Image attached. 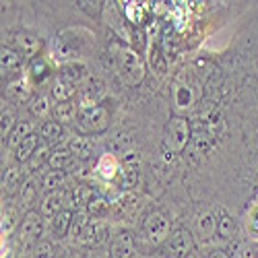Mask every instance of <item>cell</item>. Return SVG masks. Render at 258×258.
<instances>
[{
    "instance_id": "1",
    "label": "cell",
    "mask_w": 258,
    "mask_h": 258,
    "mask_svg": "<svg viewBox=\"0 0 258 258\" xmlns=\"http://www.w3.org/2000/svg\"><path fill=\"white\" fill-rule=\"evenodd\" d=\"M114 64H116V73L120 81L128 87H137L143 83L147 75V64L141 52H137L131 46H116L114 48Z\"/></svg>"
},
{
    "instance_id": "2",
    "label": "cell",
    "mask_w": 258,
    "mask_h": 258,
    "mask_svg": "<svg viewBox=\"0 0 258 258\" xmlns=\"http://www.w3.org/2000/svg\"><path fill=\"white\" fill-rule=\"evenodd\" d=\"M192 139V126L186 116H171L163 128V149L167 153H182Z\"/></svg>"
},
{
    "instance_id": "3",
    "label": "cell",
    "mask_w": 258,
    "mask_h": 258,
    "mask_svg": "<svg viewBox=\"0 0 258 258\" xmlns=\"http://www.w3.org/2000/svg\"><path fill=\"white\" fill-rule=\"evenodd\" d=\"M141 235L145 238V242H149L151 246H161L169 240L171 235V221L169 217L159 211L153 209L143 215V221H141Z\"/></svg>"
},
{
    "instance_id": "4",
    "label": "cell",
    "mask_w": 258,
    "mask_h": 258,
    "mask_svg": "<svg viewBox=\"0 0 258 258\" xmlns=\"http://www.w3.org/2000/svg\"><path fill=\"white\" fill-rule=\"evenodd\" d=\"M81 27H73V29H67L62 31L56 39V52L60 56H67V58H73V56H79L81 52H85V48H93V33L83 29L81 35L79 33Z\"/></svg>"
},
{
    "instance_id": "5",
    "label": "cell",
    "mask_w": 258,
    "mask_h": 258,
    "mask_svg": "<svg viewBox=\"0 0 258 258\" xmlns=\"http://www.w3.org/2000/svg\"><path fill=\"white\" fill-rule=\"evenodd\" d=\"M110 122H112L110 110H107L105 105H95V107H89V110L79 112V118L75 124L85 137H89V135L105 133Z\"/></svg>"
},
{
    "instance_id": "6",
    "label": "cell",
    "mask_w": 258,
    "mask_h": 258,
    "mask_svg": "<svg viewBox=\"0 0 258 258\" xmlns=\"http://www.w3.org/2000/svg\"><path fill=\"white\" fill-rule=\"evenodd\" d=\"M73 209L75 211V195L71 188H62L56 192H48V195L41 199L39 203V215L41 217H58L60 213Z\"/></svg>"
},
{
    "instance_id": "7",
    "label": "cell",
    "mask_w": 258,
    "mask_h": 258,
    "mask_svg": "<svg viewBox=\"0 0 258 258\" xmlns=\"http://www.w3.org/2000/svg\"><path fill=\"white\" fill-rule=\"evenodd\" d=\"M13 50H17L23 58H37L41 56V50H44V39H41L37 33L33 31H25V29H21V31H13L9 33V44Z\"/></svg>"
},
{
    "instance_id": "8",
    "label": "cell",
    "mask_w": 258,
    "mask_h": 258,
    "mask_svg": "<svg viewBox=\"0 0 258 258\" xmlns=\"http://www.w3.org/2000/svg\"><path fill=\"white\" fill-rule=\"evenodd\" d=\"M195 248H197L195 233H192V229H188L184 225L171 231L169 240L165 242V252L171 258H188L192 252H195Z\"/></svg>"
},
{
    "instance_id": "9",
    "label": "cell",
    "mask_w": 258,
    "mask_h": 258,
    "mask_svg": "<svg viewBox=\"0 0 258 258\" xmlns=\"http://www.w3.org/2000/svg\"><path fill=\"white\" fill-rule=\"evenodd\" d=\"M23 56H21L17 50H13L11 46H3L0 50V69H3V79L9 83L23 79L21 77V71H23Z\"/></svg>"
},
{
    "instance_id": "10",
    "label": "cell",
    "mask_w": 258,
    "mask_h": 258,
    "mask_svg": "<svg viewBox=\"0 0 258 258\" xmlns=\"http://www.w3.org/2000/svg\"><path fill=\"white\" fill-rule=\"evenodd\" d=\"M137 254L135 233L128 229H120L110 242V258H133Z\"/></svg>"
},
{
    "instance_id": "11",
    "label": "cell",
    "mask_w": 258,
    "mask_h": 258,
    "mask_svg": "<svg viewBox=\"0 0 258 258\" xmlns=\"http://www.w3.org/2000/svg\"><path fill=\"white\" fill-rule=\"evenodd\" d=\"M95 176L103 182H118L122 176V161L114 153H103L95 163Z\"/></svg>"
},
{
    "instance_id": "12",
    "label": "cell",
    "mask_w": 258,
    "mask_h": 258,
    "mask_svg": "<svg viewBox=\"0 0 258 258\" xmlns=\"http://www.w3.org/2000/svg\"><path fill=\"white\" fill-rule=\"evenodd\" d=\"M41 235H44V221H41V215L35 211H29L19 227V240L23 244H29V242H37Z\"/></svg>"
},
{
    "instance_id": "13",
    "label": "cell",
    "mask_w": 258,
    "mask_h": 258,
    "mask_svg": "<svg viewBox=\"0 0 258 258\" xmlns=\"http://www.w3.org/2000/svg\"><path fill=\"white\" fill-rule=\"evenodd\" d=\"M195 238L201 242H211L217 238V215H213L211 211H201L195 219Z\"/></svg>"
},
{
    "instance_id": "14",
    "label": "cell",
    "mask_w": 258,
    "mask_h": 258,
    "mask_svg": "<svg viewBox=\"0 0 258 258\" xmlns=\"http://www.w3.org/2000/svg\"><path fill=\"white\" fill-rule=\"evenodd\" d=\"M107 238H110V225L103 219H91V223L81 233L79 242L85 246H101L103 242H107Z\"/></svg>"
},
{
    "instance_id": "15",
    "label": "cell",
    "mask_w": 258,
    "mask_h": 258,
    "mask_svg": "<svg viewBox=\"0 0 258 258\" xmlns=\"http://www.w3.org/2000/svg\"><path fill=\"white\" fill-rule=\"evenodd\" d=\"M52 77V67L44 56H37L27 62V81L31 85H41Z\"/></svg>"
},
{
    "instance_id": "16",
    "label": "cell",
    "mask_w": 258,
    "mask_h": 258,
    "mask_svg": "<svg viewBox=\"0 0 258 258\" xmlns=\"http://www.w3.org/2000/svg\"><path fill=\"white\" fill-rule=\"evenodd\" d=\"M79 159L69 151V149H56L52 151L50 159H48V167L54 169V171H64V174H69L77 167Z\"/></svg>"
},
{
    "instance_id": "17",
    "label": "cell",
    "mask_w": 258,
    "mask_h": 258,
    "mask_svg": "<svg viewBox=\"0 0 258 258\" xmlns=\"http://www.w3.org/2000/svg\"><path fill=\"white\" fill-rule=\"evenodd\" d=\"M58 79L62 81H67L71 85H77L81 83L85 77H87V67H85L83 62H77V60H69V62H64L62 67L58 69Z\"/></svg>"
},
{
    "instance_id": "18",
    "label": "cell",
    "mask_w": 258,
    "mask_h": 258,
    "mask_svg": "<svg viewBox=\"0 0 258 258\" xmlns=\"http://www.w3.org/2000/svg\"><path fill=\"white\" fill-rule=\"evenodd\" d=\"M25 186V169L19 165H11L7 167L5 176H3V188L7 195H15V192H21Z\"/></svg>"
},
{
    "instance_id": "19",
    "label": "cell",
    "mask_w": 258,
    "mask_h": 258,
    "mask_svg": "<svg viewBox=\"0 0 258 258\" xmlns=\"http://www.w3.org/2000/svg\"><path fill=\"white\" fill-rule=\"evenodd\" d=\"M69 151H71L79 161H87V159H91V155H93V151H95V145H93L91 137L79 135V137H73V139H71Z\"/></svg>"
},
{
    "instance_id": "20",
    "label": "cell",
    "mask_w": 258,
    "mask_h": 258,
    "mask_svg": "<svg viewBox=\"0 0 258 258\" xmlns=\"http://www.w3.org/2000/svg\"><path fill=\"white\" fill-rule=\"evenodd\" d=\"M7 95L17 101V103H25L33 99V91H31V83L27 79H19V81H13L7 85Z\"/></svg>"
},
{
    "instance_id": "21",
    "label": "cell",
    "mask_w": 258,
    "mask_h": 258,
    "mask_svg": "<svg viewBox=\"0 0 258 258\" xmlns=\"http://www.w3.org/2000/svg\"><path fill=\"white\" fill-rule=\"evenodd\" d=\"M23 219H21V213L15 207H5L3 209V221H0V231H3V240H9L11 235L21 227Z\"/></svg>"
},
{
    "instance_id": "22",
    "label": "cell",
    "mask_w": 258,
    "mask_h": 258,
    "mask_svg": "<svg viewBox=\"0 0 258 258\" xmlns=\"http://www.w3.org/2000/svg\"><path fill=\"white\" fill-rule=\"evenodd\" d=\"M52 114H54V120H58L60 124H73L79 118V103H77V99L54 103V112Z\"/></svg>"
},
{
    "instance_id": "23",
    "label": "cell",
    "mask_w": 258,
    "mask_h": 258,
    "mask_svg": "<svg viewBox=\"0 0 258 258\" xmlns=\"http://www.w3.org/2000/svg\"><path fill=\"white\" fill-rule=\"evenodd\" d=\"M39 139L41 137H37V133H33L31 137H27L23 143H21L17 149H15V161L17 163H29V159L33 157V153L39 149Z\"/></svg>"
},
{
    "instance_id": "24",
    "label": "cell",
    "mask_w": 258,
    "mask_h": 258,
    "mask_svg": "<svg viewBox=\"0 0 258 258\" xmlns=\"http://www.w3.org/2000/svg\"><path fill=\"white\" fill-rule=\"evenodd\" d=\"M77 95V85H71L62 79H54V85H52V91H50V97L54 99V103H62V101H73Z\"/></svg>"
},
{
    "instance_id": "25",
    "label": "cell",
    "mask_w": 258,
    "mask_h": 258,
    "mask_svg": "<svg viewBox=\"0 0 258 258\" xmlns=\"http://www.w3.org/2000/svg\"><path fill=\"white\" fill-rule=\"evenodd\" d=\"M215 215H217V238L231 240L235 235V221H233V217L223 207H219Z\"/></svg>"
},
{
    "instance_id": "26",
    "label": "cell",
    "mask_w": 258,
    "mask_h": 258,
    "mask_svg": "<svg viewBox=\"0 0 258 258\" xmlns=\"http://www.w3.org/2000/svg\"><path fill=\"white\" fill-rule=\"evenodd\" d=\"M73 217H75V211L69 209V211L60 213L58 217L52 219V235L56 240L69 238V231H71V225H73Z\"/></svg>"
},
{
    "instance_id": "27",
    "label": "cell",
    "mask_w": 258,
    "mask_h": 258,
    "mask_svg": "<svg viewBox=\"0 0 258 258\" xmlns=\"http://www.w3.org/2000/svg\"><path fill=\"white\" fill-rule=\"evenodd\" d=\"M62 135H64V128H62V124H60L58 120H54V118L41 122V126H39V137H41V141H44L46 145L58 143V141L62 139Z\"/></svg>"
},
{
    "instance_id": "28",
    "label": "cell",
    "mask_w": 258,
    "mask_h": 258,
    "mask_svg": "<svg viewBox=\"0 0 258 258\" xmlns=\"http://www.w3.org/2000/svg\"><path fill=\"white\" fill-rule=\"evenodd\" d=\"M244 231L252 242H258V203H252L244 213Z\"/></svg>"
},
{
    "instance_id": "29",
    "label": "cell",
    "mask_w": 258,
    "mask_h": 258,
    "mask_svg": "<svg viewBox=\"0 0 258 258\" xmlns=\"http://www.w3.org/2000/svg\"><path fill=\"white\" fill-rule=\"evenodd\" d=\"M91 223V215L87 209H77L75 211V217H73V225H71V231H69V238L71 240H79L81 233L85 231V227H87Z\"/></svg>"
},
{
    "instance_id": "30",
    "label": "cell",
    "mask_w": 258,
    "mask_h": 258,
    "mask_svg": "<svg viewBox=\"0 0 258 258\" xmlns=\"http://www.w3.org/2000/svg\"><path fill=\"white\" fill-rule=\"evenodd\" d=\"M52 101H54V99L48 97V95H37V97L31 99L29 110H31V114H33L35 118H48V116L54 112Z\"/></svg>"
},
{
    "instance_id": "31",
    "label": "cell",
    "mask_w": 258,
    "mask_h": 258,
    "mask_svg": "<svg viewBox=\"0 0 258 258\" xmlns=\"http://www.w3.org/2000/svg\"><path fill=\"white\" fill-rule=\"evenodd\" d=\"M73 195H75V205H79L81 209H87L97 197H101L93 186H85V184L83 186H77L73 190Z\"/></svg>"
},
{
    "instance_id": "32",
    "label": "cell",
    "mask_w": 258,
    "mask_h": 258,
    "mask_svg": "<svg viewBox=\"0 0 258 258\" xmlns=\"http://www.w3.org/2000/svg\"><path fill=\"white\" fill-rule=\"evenodd\" d=\"M33 135V124L31 122H19L17 126H15V131L11 133V137H9V141H7V145L9 147H13V149H17L21 143H23L27 137H31Z\"/></svg>"
},
{
    "instance_id": "33",
    "label": "cell",
    "mask_w": 258,
    "mask_h": 258,
    "mask_svg": "<svg viewBox=\"0 0 258 258\" xmlns=\"http://www.w3.org/2000/svg\"><path fill=\"white\" fill-rule=\"evenodd\" d=\"M64 184H67V174H64V171H54V169H50L48 174L41 178V188L48 190V192L62 190Z\"/></svg>"
},
{
    "instance_id": "34",
    "label": "cell",
    "mask_w": 258,
    "mask_h": 258,
    "mask_svg": "<svg viewBox=\"0 0 258 258\" xmlns=\"http://www.w3.org/2000/svg\"><path fill=\"white\" fill-rule=\"evenodd\" d=\"M17 124H19V122L15 120L13 110H11V107H5V105H3V114H0V137H3V141H5V139L9 141V137H11V133L15 131Z\"/></svg>"
},
{
    "instance_id": "35",
    "label": "cell",
    "mask_w": 258,
    "mask_h": 258,
    "mask_svg": "<svg viewBox=\"0 0 258 258\" xmlns=\"http://www.w3.org/2000/svg\"><path fill=\"white\" fill-rule=\"evenodd\" d=\"M35 201H37V182L35 180H27L23 190H21V205H23L25 209H29Z\"/></svg>"
},
{
    "instance_id": "36",
    "label": "cell",
    "mask_w": 258,
    "mask_h": 258,
    "mask_svg": "<svg viewBox=\"0 0 258 258\" xmlns=\"http://www.w3.org/2000/svg\"><path fill=\"white\" fill-rule=\"evenodd\" d=\"M50 155H52V149H50V145L41 143V145H39V149H37V151L33 153V157L29 159V167H31V169H37V167H41L44 163H48Z\"/></svg>"
},
{
    "instance_id": "37",
    "label": "cell",
    "mask_w": 258,
    "mask_h": 258,
    "mask_svg": "<svg viewBox=\"0 0 258 258\" xmlns=\"http://www.w3.org/2000/svg\"><path fill=\"white\" fill-rule=\"evenodd\" d=\"M79 9H81L83 13H87L89 17L99 19L101 13H103V3H101V0H93V3H85V0H81V3H79Z\"/></svg>"
},
{
    "instance_id": "38",
    "label": "cell",
    "mask_w": 258,
    "mask_h": 258,
    "mask_svg": "<svg viewBox=\"0 0 258 258\" xmlns=\"http://www.w3.org/2000/svg\"><path fill=\"white\" fill-rule=\"evenodd\" d=\"M107 207H110V205H107V201L103 199V197H97L89 207H87V211H89V215H91V217H95V219H101L103 217V215L107 213Z\"/></svg>"
},
{
    "instance_id": "39",
    "label": "cell",
    "mask_w": 258,
    "mask_h": 258,
    "mask_svg": "<svg viewBox=\"0 0 258 258\" xmlns=\"http://www.w3.org/2000/svg\"><path fill=\"white\" fill-rule=\"evenodd\" d=\"M54 244L52 242H39L33 250V258H54Z\"/></svg>"
},
{
    "instance_id": "40",
    "label": "cell",
    "mask_w": 258,
    "mask_h": 258,
    "mask_svg": "<svg viewBox=\"0 0 258 258\" xmlns=\"http://www.w3.org/2000/svg\"><path fill=\"white\" fill-rule=\"evenodd\" d=\"M126 15H128V19H131L133 23H143V9L139 5L131 3L126 7Z\"/></svg>"
},
{
    "instance_id": "41",
    "label": "cell",
    "mask_w": 258,
    "mask_h": 258,
    "mask_svg": "<svg viewBox=\"0 0 258 258\" xmlns=\"http://www.w3.org/2000/svg\"><path fill=\"white\" fill-rule=\"evenodd\" d=\"M0 258H15V248L11 244V240H3V246H0Z\"/></svg>"
},
{
    "instance_id": "42",
    "label": "cell",
    "mask_w": 258,
    "mask_h": 258,
    "mask_svg": "<svg viewBox=\"0 0 258 258\" xmlns=\"http://www.w3.org/2000/svg\"><path fill=\"white\" fill-rule=\"evenodd\" d=\"M209 258H231V256H229V252H227V250H221V248H215V250H211Z\"/></svg>"
},
{
    "instance_id": "43",
    "label": "cell",
    "mask_w": 258,
    "mask_h": 258,
    "mask_svg": "<svg viewBox=\"0 0 258 258\" xmlns=\"http://www.w3.org/2000/svg\"><path fill=\"white\" fill-rule=\"evenodd\" d=\"M58 258H71V256H67V254H64V256H58Z\"/></svg>"
}]
</instances>
